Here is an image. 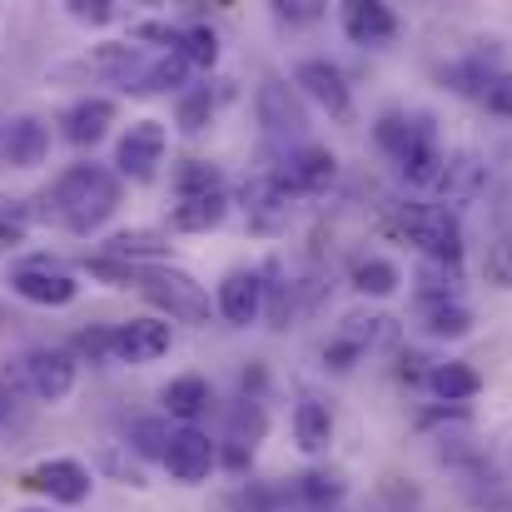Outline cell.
<instances>
[{"label": "cell", "mask_w": 512, "mask_h": 512, "mask_svg": "<svg viewBox=\"0 0 512 512\" xmlns=\"http://www.w3.org/2000/svg\"><path fill=\"white\" fill-rule=\"evenodd\" d=\"M20 244H25V224L5 214V219H0V254H10V249H20Z\"/></svg>", "instance_id": "obj_44"}, {"label": "cell", "mask_w": 512, "mask_h": 512, "mask_svg": "<svg viewBox=\"0 0 512 512\" xmlns=\"http://www.w3.org/2000/svg\"><path fill=\"white\" fill-rule=\"evenodd\" d=\"M160 160H165V125L160 120H135L115 145V174L120 179L145 184V179H155Z\"/></svg>", "instance_id": "obj_10"}, {"label": "cell", "mask_w": 512, "mask_h": 512, "mask_svg": "<svg viewBox=\"0 0 512 512\" xmlns=\"http://www.w3.org/2000/svg\"><path fill=\"white\" fill-rule=\"evenodd\" d=\"M199 194H224V174L209 160H184L174 170V199H199Z\"/></svg>", "instance_id": "obj_33"}, {"label": "cell", "mask_w": 512, "mask_h": 512, "mask_svg": "<svg viewBox=\"0 0 512 512\" xmlns=\"http://www.w3.org/2000/svg\"><path fill=\"white\" fill-rule=\"evenodd\" d=\"M85 269H90L95 279L115 284V289H130V284H135V274H140V269H130V264H120V259H105V254H100V259H90Z\"/></svg>", "instance_id": "obj_39"}, {"label": "cell", "mask_w": 512, "mask_h": 512, "mask_svg": "<svg viewBox=\"0 0 512 512\" xmlns=\"http://www.w3.org/2000/svg\"><path fill=\"white\" fill-rule=\"evenodd\" d=\"M184 75H189L184 55H179V50H165V55H155V60H140V70L125 80V95H165V90H179V85H184Z\"/></svg>", "instance_id": "obj_23"}, {"label": "cell", "mask_w": 512, "mask_h": 512, "mask_svg": "<svg viewBox=\"0 0 512 512\" xmlns=\"http://www.w3.org/2000/svg\"><path fill=\"white\" fill-rule=\"evenodd\" d=\"M20 368H25V388H30L35 403H65V398L75 393L80 363H75V353H65V348H30V353L20 358Z\"/></svg>", "instance_id": "obj_8"}, {"label": "cell", "mask_w": 512, "mask_h": 512, "mask_svg": "<svg viewBox=\"0 0 512 512\" xmlns=\"http://www.w3.org/2000/svg\"><path fill=\"white\" fill-rule=\"evenodd\" d=\"M423 329L433 339H463V334H473V309L463 299L458 304H433V309H423Z\"/></svg>", "instance_id": "obj_35"}, {"label": "cell", "mask_w": 512, "mask_h": 512, "mask_svg": "<svg viewBox=\"0 0 512 512\" xmlns=\"http://www.w3.org/2000/svg\"><path fill=\"white\" fill-rule=\"evenodd\" d=\"M179 55H184V65L214 70L219 65V35L209 25H189V30H179Z\"/></svg>", "instance_id": "obj_37"}, {"label": "cell", "mask_w": 512, "mask_h": 512, "mask_svg": "<svg viewBox=\"0 0 512 512\" xmlns=\"http://www.w3.org/2000/svg\"><path fill=\"white\" fill-rule=\"evenodd\" d=\"M483 189H488V165H483L478 150H453V155L443 160L438 184H433V194H438L443 209H453V204H473Z\"/></svg>", "instance_id": "obj_18"}, {"label": "cell", "mask_w": 512, "mask_h": 512, "mask_svg": "<svg viewBox=\"0 0 512 512\" xmlns=\"http://www.w3.org/2000/svg\"><path fill=\"white\" fill-rule=\"evenodd\" d=\"M20 488H25V493H40V498H50V503L80 508V503L90 498L95 478H90V468L75 463V458H45V463H35V468L20 473Z\"/></svg>", "instance_id": "obj_7"}, {"label": "cell", "mask_w": 512, "mask_h": 512, "mask_svg": "<svg viewBox=\"0 0 512 512\" xmlns=\"http://www.w3.org/2000/svg\"><path fill=\"white\" fill-rule=\"evenodd\" d=\"M135 70H140V50H135V45H95V50H85L80 60L55 65L50 80H55V85H120V90H125V80H130Z\"/></svg>", "instance_id": "obj_5"}, {"label": "cell", "mask_w": 512, "mask_h": 512, "mask_svg": "<svg viewBox=\"0 0 512 512\" xmlns=\"http://www.w3.org/2000/svg\"><path fill=\"white\" fill-rule=\"evenodd\" d=\"M170 343H174V334L165 319H130V324H115L110 329V363L145 368V363L165 358Z\"/></svg>", "instance_id": "obj_12"}, {"label": "cell", "mask_w": 512, "mask_h": 512, "mask_svg": "<svg viewBox=\"0 0 512 512\" xmlns=\"http://www.w3.org/2000/svg\"><path fill=\"white\" fill-rule=\"evenodd\" d=\"M160 403H165V418H179L184 428H194V418L214 403V393H209V383L199 373H179V378H170V388L160 393Z\"/></svg>", "instance_id": "obj_25"}, {"label": "cell", "mask_w": 512, "mask_h": 512, "mask_svg": "<svg viewBox=\"0 0 512 512\" xmlns=\"http://www.w3.org/2000/svg\"><path fill=\"white\" fill-rule=\"evenodd\" d=\"M294 85H299V95H309L319 110H329L339 125L353 120V95H348V80H343V70L334 60H299V65H294Z\"/></svg>", "instance_id": "obj_13"}, {"label": "cell", "mask_w": 512, "mask_h": 512, "mask_svg": "<svg viewBox=\"0 0 512 512\" xmlns=\"http://www.w3.org/2000/svg\"><path fill=\"white\" fill-rule=\"evenodd\" d=\"M65 10H70L75 20H85V25H105V20L120 15L115 0H65Z\"/></svg>", "instance_id": "obj_41"}, {"label": "cell", "mask_w": 512, "mask_h": 512, "mask_svg": "<svg viewBox=\"0 0 512 512\" xmlns=\"http://www.w3.org/2000/svg\"><path fill=\"white\" fill-rule=\"evenodd\" d=\"M274 15L289 20V25H309V20H319L324 10H319L314 0H294V5H274Z\"/></svg>", "instance_id": "obj_43"}, {"label": "cell", "mask_w": 512, "mask_h": 512, "mask_svg": "<svg viewBox=\"0 0 512 512\" xmlns=\"http://www.w3.org/2000/svg\"><path fill=\"white\" fill-rule=\"evenodd\" d=\"M294 443L304 453H324L334 443V413H329L324 398H299V408H294Z\"/></svg>", "instance_id": "obj_26"}, {"label": "cell", "mask_w": 512, "mask_h": 512, "mask_svg": "<svg viewBox=\"0 0 512 512\" xmlns=\"http://www.w3.org/2000/svg\"><path fill=\"white\" fill-rule=\"evenodd\" d=\"M10 294H20L25 304H40V309H65V304H75L80 284L70 269H60L50 259H25L10 269Z\"/></svg>", "instance_id": "obj_6"}, {"label": "cell", "mask_w": 512, "mask_h": 512, "mask_svg": "<svg viewBox=\"0 0 512 512\" xmlns=\"http://www.w3.org/2000/svg\"><path fill=\"white\" fill-rule=\"evenodd\" d=\"M398 343V319H388V314H343L339 329H334V339L324 343V363L329 368H339L348 373L358 358H368V353H378V348H393Z\"/></svg>", "instance_id": "obj_4"}, {"label": "cell", "mask_w": 512, "mask_h": 512, "mask_svg": "<svg viewBox=\"0 0 512 512\" xmlns=\"http://www.w3.org/2000/svg\"><path fill=\"white\" fill-rule=\"evenodd\" d=\"M120 209V174L105 165H70L45 194H40V219H55L70 234H95L110 214Z\"/></svg>", "instance_id": "obj_1"}, {"label": "cell", "mask_w": 512, "mask_h": 512, "mask_svg": "<svg viewBox=\"0 0 512 512\" xmlns=\"http://www.w3.org/2000/svg\"><path fill=\"white\" fill-rule=\"evenodd\" d=\"M165 468H170L174 483L194 488V483H204V478L219 468V443H214L209 433H199V428H174V443H170Z\"/></svg>", "instance_id": "obj_16"}, {"label": "cell", "mask_w": 512, "mask_h": 512, "mask_svg": "<svg viewBox=\"0 0 512 512\" xmlns=\"http://www.w3.org/2000/svg\"><path fill=\"white\" fill-rule=\"evenodd\" d=\"M483 105H488L493 115H512V75H493V85H488Z\"/></svg>", "instance_id": "obj_42"}, {"label": "cell", "mask_w": 512, "mask_h": 512, "mask_svg": "<svg viewBox=\"0 0 512 512\" xmlns=\"http://www.w3.org/2000/svg\"><path fill=\"white\" fill-rule=\"evenodd\" d=\"M224 219H229V199L224 194H199V199H174L170 204L174 234H204V229H219Z\"/></svg>", "instance_id": "obj_24"}, {"label": "cell", "mask_w": 512, "mask_h": 512, "mask_svg": "<svg viewBox=\"0 0 512 512\" xmlns=\"http://www.w3.org/2000/svg\"><path fill=\"white\" fill-rule=\"evenodd\" d=\"M294 194H324L329 184H334V174H339V160H334V150H324V145H299V150H289L284 155V170H274Z\"/></svg>", "instance_id": "obj_19"}, {"label": "cell", "mask_w": 512, "mask_h": 512, "mask_svg": "<svg viewBox=\"0 0 512 512\" xmlns=\"http://www.w3.org/2000/svg\"><path fill=\"white\" fill-rule=\"evenodd\" d=\"M443 145H438V135H433V120L428 115H418L413 120V135L403 140V150L393 155V165L403 174V184H418V189H433L438 184V174H443Z\"/></svg>", "instance_id": "obj_15"}, {"label": "cell", "mask_w": 512, "mask_h": 512, "mask_svg": "<svg viewBox=\"0 0 512 512\" xmlns=\"http://www.w3.org/2000/svg\"><path fill=\"white\" fill-rule=\"evenodd\" d=\"M343 35L353 45H388L398 35V15L378 0H358V5H343Z\"/></svg>", "instance_id": "obj_22"}, {"label": "cell", "mask_w": 512, "mask_h": 512, "mask_svg": "<svg viewBox=\"0 0 512 512\" xmlns=\"http://www.w3.org/2000/svg\"><path fill=\"white\" fill-rule=\"evenodd\" d=\"M483 274H488V284H493V289H508L512 294V239H493V244H488Z\"/></svg>", "instance_id": "obj_38"}, {"label": "cell", "mask_w": 512, "mask_h": 512, "mask_svg": "<svg viewBox=\"0 0 512 512\" xmlns=\"http://www.w3.org/2000/svg\"><path fill=\"white\" fill-rule=\"evenodd\" d=\"M398 234L408 244H418L423 259H433V264H453V269L463 264V224L443 204H403L398 209Z\"/></svg>", "instance_id": "obj_2"}, {"label": "cell", "mask_w": 512, "mask_h": 512, "mask_svg": "<svg viewBox=\"0 0 512 512\" xmlns=\"http://www.w3.org/2000/svg\"><path fill=\"white\" fill-rule=\"evenodd\" d=\"M110 125H115V100H105V95H85L80 105H70L60 115V135L70 145H100L110 135Z\"/></svg>", "instance_id": "obj_20"}, {"label": "cell", "mask_w": 512, "mask_h": 512, "mask_svg": "<svg viewBox=\"0 0 512 512\" xmlns=\"http://www.w3.org/2000/svg\"><path fill=\"white\" fill-rule=\"evenodd\" d=\"M135 289H140L160 314H170L179 324H209V294H204V284H199L194 274H184V269L150 264V269L135 274Z\"/></svg>", "instance_id": "obj_3"}, {"label": "cell", "mask_w": 512, "mask_h": 512, "mask_svg": "<svg viewBox=\"0 0 512 512\" xmlns=\"http://www.w3.org/2000/svg\"><path fill=\"white\" fill-rule=\"evenodd\" d=\"M209 120H214V90H209V85L184 90L179 105H174V125H179L184 135H199V130H209Z\"/></svg>", "instance_id": "obj_34"}, {"label": "cell", "mask_w": 512, "mask_h": 512, "mask_svg": "<svg viewBox=\"0 0 512 512\" xmlns=\"http://www.w3.org/2000/svg\"><path fill=\"white\" fill-rule=\"evenodd\" d=\"M105 259H120L130 269H150L170 259V234L165 229H120L105 239Z\"/></svg>", "instance_id": "obj_21"}, {"label": "cell", "mask_w": 512, "mask_h": 512, "mask_svg": "<svg viewBox=\"0 0 512 512\" xmlns=\"http://www.w3.org/2000/svg\"><path fill=\"white\" fill-rule=\"evenodd\" d=\"M20 512H50V508H20Z\"/></svg>", "instance_id": "obj_45"}, {"label": "cell", "mask_w": 512, "mask_h": 512, "mask_svg": "<svg viewBox=\"0 0 512 512\" xmlns=\"http://www.w3.org/2000/svg\"><path fill=\"white\" fill-rule=\"evenodd\" d=\"M289 493H294V512H329L343 498V478L329 468H314V473L294 478Z\"/></svg>", "instance_id": "obj_28"}, {"label": "cell", "mask_w": 512, "mask_h": 512, "mask_svg": "<svg viewBox=\"0 0 512 512\" xmlns=\"http://www.w3.org/2000/svg\"><path fill=\"white\" fill-rule=\"evenodd\" d=\"M259 274H264V319H269V329L284 334V329L294 324V314H299V309H294V284H289V274H284L279 259H269Z\"/></svg>", "instance_id": "obj_27"}, {"label": "cell", "mask_w": 512, "mask_h": 512, "mask_svg": "<svg viewBox=\"0 0 512 512\" xmlns=\"http://www.w3.org/2000/svg\"><path fill=\"white\" fill-rule=\"evenodd\" d=\"M398 284H403V274H398V264H393V259L368 254V259H358V264H353V289H358V294H368V299H388Z\"/></svg>", "instance_id": "obj_31"}, {"label": "cell", "mask_w": 512, "mask_h": 512, "mask_svg": "<svg viewBox=\"0 0 512 512\" xmlns=\"http://www.w3.org/2000/svg\"><path fill=\"white\" fill-rule=\"evenodd\" d=\"M75 353L90 363H110V329H80L75 334Z\"/></svg>", "instance_id": "obj_40"}, {"label": "cell", "mask_w": 512, "mask_h": 512, "mask_svg": "<svg viewBox=\"0 0 512 512\" xmlns=\"http://www.w3.org/2000/svg\"><path fill=\"white\" fill-rule=\"evenodd\" d=\"M428 388L443 398V403H463V398H473L478 388H483V373L473 368V363H433L428 368Z\"/></svg>", "instance_id": "obj_29"}, {"label": "cell", "mask_w": 512, "mask_h": 512, "mask_svg": "<svg viewBox=\"0 0 512 512\" xmlns=\"http://www.w3.org/2000/svg\"><path fill=\"white\" fill-rule=\"evenodd\" d=\"M214 309L229 329H249L259 324L264 314V274L259 269H229L219 279V294H214Z\"/></svg>", "instance_id": "obj_14"}, {"label": "cell", "mask_w": 512, "mask_h": 512, "mask_svg": "<svg viewBox=\"0 0 512 512\" xmlns=\"http://www.w3.org/2000/svg\"><path fill=\"white\" fill-rule=\"evenodd\" d=\"M45 150H50L45 120H35V115H10V120H0V165H10V170H35V165H45Z\"/></svg>", "instance_id": "obj_17"}, {"label": "cell", "mask_w": 512, "mask_h": 512, "mask_svg": "<svg viewBox=\"0 0 512 512\" xmlns=\"http://www.w3.org/2000/svg\"><path fill=\"white\" fill-rule=\"evenodd\" d=\"M294 199H299V194H294L279 174H259V179H249V184L239 189V204H244L254 234H279V229L289 224V214H294Z\"/></svg>", "instance_id": "obj_9"}, {"label": "cell", "mask_w": 512, "mask_h": 512, "mask_svg": "<svg viewBox=\"0 0 512 512\" xmlns=\"http://www.w3.org/2000/svg\"><path fill=\"white\" fill-rule=\"evenodd\" d=\"M254 110H259V125H264L269 140H304V130H309L304 100L284 80H264L259 95H254Z\"/></svg>", "instance_id": "obj_11"}, {"label": "cell", "mask_w": 512, "mask_h": 512, "mask_svg": "<svg viewBox=\"0 0 512 512\" xmlns=\"http://www.w3.org/2000/svg\"><path fill=\"white\" fill-rule=\"evenodd\" d=\"M458 269L453 264H433V259H423V269H418V299H423V309H433V304H458Z\"/></svg>", "instance_id": "obj_32"}, {"label": "cell", "mask_w": 512, "mask_h": 512, "mask_svg": "<svg viewBox=\"0 0 512 512\" xmlns=\"http://www.w3.org/2000/svg\"><path fill=\"white\" fill-rule=\"evenodd\" d=\"M130 443H135V453H140V458L165 463V458H170V443H174L170 418H140V423L130 428Z\"/></svg>", "instance_id": "obj_36"}, {"label": "cell", "mask_w": 512, "mask_h": 512, "mask_svg": "<svg viewBox=\"0 0 512 512\" xmlns=\"http://www.w3.org/2000/svg\"><path fill=\"white\" fill-rule=\"evenodd\" d=\"M264 433H269V413H264V403H259V398H244V403H234V408H229V433H224V443H229V448L254 453V448L264 443Z\"/></svg>", "instance_id": "obj_30"}]
</instances>
